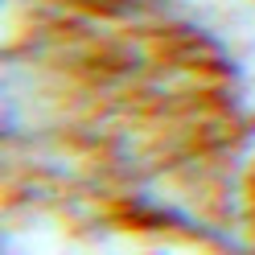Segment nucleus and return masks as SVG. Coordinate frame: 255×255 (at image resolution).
<instances>
[]
</instances>
